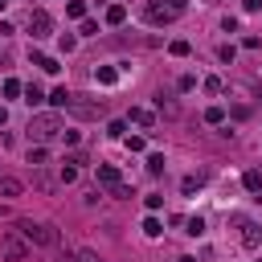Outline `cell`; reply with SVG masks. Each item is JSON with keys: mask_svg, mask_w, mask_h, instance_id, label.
I'll use <instances>...</instances> for the list:
<instances>
[{"mask_svg": "<svg viewBox=\"0 0 262 262\" xmlns=\"http://www.w3.org/2000/svg\"><path fill=\"white\" fill-rule=\"evenodd\" d=\"M184 8H188V0H147L143 16H147V25H172Z\"/></svg>", "mask_w": 262, "mask_h": 262, "instance_id": "obj_1", "label": "cell"}, {"mask_svg": "<svg viewBox=\"0 0 262 262\" xmlns=\"http://www.w3.org/2000/svg\"><path fill=\"white\" fill-rule=\"evenodd\" d=\"M61 131H66V127H61V115H53V111L29 119V139H33V143H45V139H53V135H61Z\"/></svg>", "mask_w": 262, "mask_h": 262, "instance_id": "obj_2", "label": "cell"}, {"mask_svg": "<svg viewBox=\"0 0 262 262\" xmlns=\"http://www.w3.org/2000/svg\"><path fill=\"white\" fill-rule=\"evenodd\" d=\"M16 229L29 237V246H57V242H61V233H57L53 225H45V221H29V217H20Z\"/></svg>", "mask_w": 262, "mask_h": 262, "instance_id": "obj_3", "label": "cell"}, {"mask_svg": "<svg viewBox=\"0 0 262 262\" xmlns=\"http://www.w3.org/2000/svg\"><path fill=\"white\" fill-rule=\"evenodd\" d=\"M29 250H33V246H29V237H25L20 229H12V233L0 237V258H4V262H20V258H29Z\"/></svg>", "mask_w": 262, "mask_h": 262, "instance_id": "obj_4", "label": "cell"}, {"mask_svg": "<svg viewBox=\"0 0 262 262\" xmlns=\"http://www.w3.org/2000/svg\"><path fill=\"white\" fill-rule=\"evenodd\" d=\"M70 111H74L78 119H98V115H102V102H86V98L74 94V98H70Z\"/></svg>", "mask_w": 262, "mask_h": 262, "instance_id": "obj_5", "label": "cell"}, {"mask_svg": "<svg viewBox=\"0 0 262 262\" xmlns=\"http://www.w3.org/2000/svg\"><path fill=\"white\" fill-rule=\"evenodd\" d=\"M49 29H53L49 12H41V8H37V12L29 16V33H33V41H37V37H49Z\"/></svg>", "mask_w": 262, "mask_h": 262, "instance_id": "obj_6", "label": "cell"}, {"mask_svg": "<svg viewBox=\"0 0 262 262\" xmlns=\"http://www.w3.org/2000/svg\"><path fill=\"white\" fill-rule=\"evenodd\" d=\"M98 184L115 192V188L123 184V176H119V168H115V164H98Z\"/></svg>", "mask_w": 262, "mask_h": 262, "instance_id": "obj_7", "label": "cell"}, {"mask_svg": "<svg viewBox=\"0 0 262 262\" xmlns=\"http://www.w3.org/2000/svg\"><path fill=\"white\" fill-rule=\"evenodd\" d=\"M20 192H25V184L16 176H0V196H20Z\"/></svg>", "mask_w": 262, "mask_h": 262, "instance_id": "obj_8", "label": "cell"}, {"mask_svg": "<svg viewBox=\"0 0 262 262\" xmlns=\"http://www.w3.org/2000/svg\"><path fill=\"white\" fill-rule=\"evenodd\" d=\"M123 20H127V8L123 4H111L106 8V25H123Z\"/></svg>", "mask_w": 262, "mask_h": 262, "instance_id": "obj_9", "label": "cell"}, {"mask_svg": "<svg viewBox=\"0 0 262 262\" xmlns=\"http://www.w3.org/2000/svg\"><path fill=\"white\" fill-rule=\"evenodd\" d=\"M33 66H41L45 74H57V61H53L49 53H33Z\"/></svg>", "mask_w": 262, "mask_h": 262, "instance_id": "obj_10", "label": "cell"}, {"mask_svg": "<svg viewBox=\"0 0 262 262\" xmlns=\"http://www.w3.org/2000/svg\"><path fill=\"white\" fill-rule=\"evenodd\" d=\"M242 184H246L250 192H262V172H254V168H250V172L242 176Z\"/></svg>", "mask_w": 262, "mask_h": 262, "instance_id": "obj_11", "label": "cell"}, {"mask_svg": "<svg viewBox=\"0 0 262 262\" xmlns=\"http://www.w3.org/2000/svg\"><path fill=\"white\" fill-rule=\"evenodd\" d=\"M70 98H74V94H70L66 86H57V90L49 94V102H53V106H70Z\"/></svg>", "mask_w": 262, "mask_h": 262, "instance_id": "obj_12", "label": "cell"}, {"mask_svg": "<svg viewBox=\"0 0 262 262\" xmlns=\"http://www.w3.org/2000/svg\"><path fill=\"white\" fill-rule=\"evenodd\" d=\"M131 123H139V127H151V111H143V106H131Z\"/></svg>", "mask_w": 262, "mask_h": 262, "instance_id": "obj_13", "label": "cell"}, {"mask_svg": "<svg viewBox=\"0 0 262 262\" xmlns=\"http://www.w3.org/2000/svg\"><path fill=\"white\" fill-rule=\"evenodd\" d=\"M242 229H246L242 242H246V246H258V225H254V221H242Z\"/></svg>", "mask_w": 262, "mask_h": 262, "instance_id": "obj_14", "label": "cell"}, {"mask_svg": "<svg viewBox=\"0 0 262 262\" xmlns=\"http://www.w3.org/2000/svg\"><path fill=\"white\" fill-rule=\"evenodd\" d=\"M66 12H70L74 20H86V4H82V0H70V4H66Z\"/></svg>", "mask_w": 262, "mask_h": 262, "instance_id": "obj_15", "label": "cell"}, {"mask_svg": "<svg viewBox=\"0 0 262 262\" xmlns=\"http://www.w3.org/2000/svg\"><path fill=\"white\" fill-rule=\"evenodd\" d=\"M143 233H147V237H160V233H164L160 217H147V221H143Z\"/></svg>", "mask_w": 262, "mask_h": 262, "instance_id": "obj_16", "label": "cell"}, {"mask_svg": "<svg viewBox=\"0 0 262 262\" xmlns=\"http://www.w3.org/2000/svg\"><path fill=\"white\" fill-rule=\"evenodd\" d=\"M98 82H102V86H115V82H119V74H115L111 66H102V70H98Z\"/></svg>", "mask_w": 262, "mask_h": 262, "instance_id": "obj_17", "label": "cell"}, {"mask_svg": "<svg viewBox=\"0 0 262 262\" xmlns=\"http://www.w3.org/2000/svg\"><path fill=\"white\" fill-rule=\"evenodd\" d=\"M16 94H25V86H20L16 78H8V82H4V98H16Z\"/></svg>", "mask_w": 262, "mask_h": 262, "instance_id": "obj_18", "label": "cell"}, {"mask_svg": "<svg viewBox=\"0 0 262 262\" xmlns=\"http://www.w3.org/2000/svg\"><path fill=\"white\" fill-rule=\"evenodd\" d=\"M41 98H45V94H41V86H25V102H29V106H37Z\"/></svg>", "mask_w": 262, "mask_h": 262, "instance_id": "obj_19", "label": "cell"}, {"mask_svg": "<svg viewBox=\"0 0 262 262\" xmlns=\"http://www.w3.org/2000/svg\"><path fill=\"white\" fill-rule=\"evenodd\" d=\"M205 123H213V127L225 123V111H221V106H209V111H205Z\"/></svg>", "mask_w": 262, "mask_h": 262, "instance_id": "obj_20", "label": "cell"}, {"mask_svg": "<svg viewBox=\"0 0 262 262\" xmlns=\"http://www.w3.org/2000/svg\"><path fill=\"white\" fill-rule=\"evenodd\" d=\"M123 131H127V123H123V119H115V123H106V135H111V139H123Z\"/></svg>", "mask_w": 262, "mask_h": 262, "instance_id": "obj_21", "label": "cell"}, {"mask_svg": "<svg viewBox=\"0 0 262 262\" xmlns=\"http://www.w3.org/2000/svg\"><path fill=\"white\" fill-rule=\"evenodd\" d=\"M29 164H33V168H41V164H45V147H41V143H37V147H29Z\"/></svg>", "mask_w": 262, "mask_h": 262, "instance_id": "obj_22", "label": "cell"}, {"mask_svg": "<svg viewBox=\"0 0 262 262\" xmlns=\"http://www.w3.org/2000/svg\"><path fill=\"white\" fill-rule=\"evenodd\" d=\"M147 172H151V176H160V172H164V156H160V151H156V156H147Z\"/></svg>", "mask_w": 262, "mask_h": 262, "instance_id": "obj_23", "label": "cell"}, {"mask_svg": "<svg viewBox=\"0 0 262 262\" xmlns=\"http://www.w3.org/2000/svg\"><path fill=\"white\" fill-rule=\"evenodd\" d=\"M201 184H205V176H201V172H196V176H184V184H180V188H184V192H196V188H201Z\"/></svg>", "mask_w": 262, "mask_h": 262, "instance_id": "obj_24", "label": "cell"}, {"mask_svg": "<svg viewBox=\"0 0 262 262\" xmlns=\"http://www.w3.org/2000/svg\"><path fill=\"white\" fill-rule=\"evenodd\" d=\"M168 49H172V57H188V49H192V45H188V41H172Z\"/></svg>", "mask_w": 262, "mask_h": 262, "instance_id": "obj_25", "label": "cell"}, {"mask_svg": "<svg viewBox=\"0 0 262 262\" xmlns=\"http://www.w3.org/2000/svg\"><path fill=\"white\" fill-rule=\"evenodd\" d=\"M33 184H37L41 192H49V188H53V180H49V172H37V176H33Z\"/></svg>", "mask_w": 262, "mask_h": 262, "instance_id": "obj_26", "label": "cell"}, {"mask_svg": "<svg viewBox=\"0 0 262 262\" xmlns=\"http://www.w3.org/2000/svg\"><path fill=\"white\" fill-rule=\"evenodd\" d=\"M188 233L201 237V233H205V217H188Z\"/></svg>", "mask_w": 262, "mask_h": 262, "instance_id": "obj_27", "label": "cell"}, {"mask_svg": "<svg viewBox=\"0 0 262 262\" xmlns=\"http://www.w3.org/2000/svg\"><path fill=\"white\" fill-rule=\"evenodd\" d=\"M156 106H160V111H164V115H176V102H172V98H164V94H160V98H156Z\"/></svg>", "mask_w": 262, "mask_h": 262, "instance_id": "obj_28", "label": "cell"}, {"mask_svg": "<svg viewBox=\"0 0 262 262\" xmlns=\"http://www.w3.org/2000/svg\"><path fill=\"white\" fill-rule=\"evenodd\" d=\"M70 180H78V168L74 164H61V184H70Z\"/></svg>", "mask_w": 262, "mask_h": 262, "instance_id": "obj_29", "label": "cell"}, {"mask_svg": "<svg viewBox=\"0 0 262 262\" xmlns=\"http://www.w3.org/2000/svg\"><path fill=\"white\" fill-rule=\"evenodd\" d=\"M74 258H78V262H102L94 250H74Z\"/></svg>", "mask_w": 262, "mask_h": 262, "instance_id": "obj_30", "label": "cell"}, {"mask_svg": "<svg viewBox=\"0 0 262 262\" xmlns=\"http://www.w3.org/2000/svg\"><path fill=\"white\" fill-rule=\"evenodd\" d=\"M127 147H131V151H143L147 143H143V135H127Z\"/></svg>", "mask_w": 262, "mask_h": 262, "instance_id": "obj_31", "label": "cell"}, {"mask_svg": "<svg viewBox=\"0 0 262 262\" xmlns=\"http://www.w3.org/2000/svg\"><path fill=\"white\" fill-rule=\"evenodd\" d=\"M233 53H237L233 45H221V49H217V57H221V61H233Z\"/></svg>", "mask_w": 262, "mask_h": 262, "instance_id": "obj_32", "label": "cell"}, {"mask_svg": "<svg viewBox=\"0 0 262 262\" xmlns=\"http://www.w3.org/2000/svg\"><path fill=\"white\" fill-rule=\"evenodd\" d=\"M205 90L209 94H221V78H205Z\"/></svg>", "mask_w": 262, "mask_h": 262, "instance_id": "obj_33", "label": "cell"}, {"mask_svg": "<svg viewBox=\"0 0 262 262\" xmlns=\"http://www.w3.org/2000/svg\"><path fill=\"white\" fill-rule=\"evenodd\" d=\"M143 205H147V209H160V205H164V196H160V192H151V196H143Z\"/></svg>", "mask_w": 262, "mask_h": 262, "instance_id": "obj_34", "label": "cell"}, {"mask_svg": "<svg viewBox=\"0 0 262 262\" xmlns=\"http://www.w3.org/2000/svg\"><path fill=\"white\" fill-rule=\"evenodd\" d=\"M262 8V0H246V12H258Z\"/></svg>", "mask_w": 262, "mask_h": 262, "instance_id": "obj_35", "label": "cell"}, {"mask_svg": "<svg viewBox=\"0 0 262 262\" xmlns=\"http://www.w3.org/2000/svg\"><path fill=\"white\" fill-rule=\"evenodd\" d=\"M4 123H8V111H4V106H0V127H4Z\"/></svg>", "mask_w": 262, "mask_h": 262, "instance_id": "obj_36", "label": "cell"}, {"mask_svg": "<svg viewBox=\"0 0 262 262\" xmlns=\"http://www.w3.org/2000/svg\"><path fill=\"white\" fill-rule=\"evenodd\" d=\"M57 262H78V258H74V254H61V258H57Z\"/></svg>", "mask_w": 262, "mask_h": 262, "instance_id": "obj_37", "label": "cell"}, {"mask_svg": "<svg viewBox=\"0 0 262 262\" xmlns=\"http://www.w3.org/2000/svg\"><path fill=\"white\" fill-rule=\"evenodd\" d=\"M176 262H196V258H192V254H184V258H176Z\"/></svg>", "mask_w": 262, "mask_h": 262, "instance_id": "obj_38", "label": "cell"}, {"mask_svg": "<svg viewBox=\"0 0 262 262\" xmlns=\"http://www.w3.org/2000/svg\"><path fill=\"white\" fill-rule=\"evenodd\" d=\"M8 4H12V0H0V8H8Z\"/></svg>", "mask_w": 262, "mask_h": 262, "instance_id": "obj_39", "label": "cell"}, {"mask_svg": "<svg viewBox=\"0 0 262 262\" xmlns=\"http://www.w3.org/2000/svg\"><path fill=\"white\" fill-rule=\"evenodd\" d=\"M4 213H8V209H4V205H0V217H4Z\"/></svg>", "mask_w": 262, "mask_h": 262, "instance_id": "obj_40", "label": "cell"}]
</instances>
